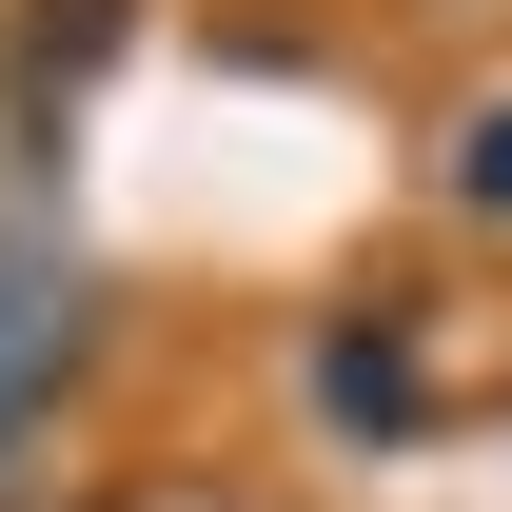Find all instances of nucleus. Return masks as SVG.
<instances>
[{"mask_svg":"<svg viewBox=\"0 0 512 512\" xmlns=\"http://www.w3.org/2000/svg\"><path fill=\"white\" fill-rule=\"evenodd\" d=\"M99 355H119V276L79 237H40V217H0V473L99 394Z\"/></svg>","mask_w":512,"mask_h":512,"instance_id":"1","label":"nucleus"},{"mask_svg":"<svg viewBox=\"0 0 512 512\" xmlns=\"http://www.w3.org/2000/svg\"><path fill=\"white\" fill-rule=\"evenodd\" d=\"M296 414H316L335 453H414V414H434V375H414V316H394V296H335V316L296 335Z\"/></svg>","mask_w":512,"mask_h":512,"instance_id":"2","label":"nucleus"},{"mask_svg":"<svg viewBox=\"0 0 512 512\" xmlns=\"http://www.w3.org/2000/svg\"><path fill=\"white\" fill-rule=\"evenodd\" d=\"M119 40H138V0H20V20H0V99H20V119H60Z\"/></svg>","mask_w":512,"mask_h":512,"instance_id":"3","label":"nucleus"},{"mask_svg":"<svg viewBox=\"0 0 512 512\" xmlns=\"http://www.w3.org/2000/svg\"><path fill=\"white\" fill-rule=\"evenodd\" d=\"M453 217H493V237H512V99L453 119Z\"/></svg>","mask_w":512,"mask_h":512,"instance_id":"4","label":"nucleus"}]
</instances>
